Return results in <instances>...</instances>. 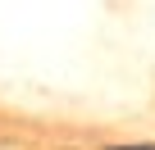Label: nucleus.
Listing matches in <instances>:
<instances>
[{
    "mask_svg": "<svg viewBox=\"0 0 155 150\" xmlns=\"http://www.w3.org/2000/svg\"><path fill=\"white\" fill-rule=\"evenodd\" d=\"M119 150H123V145H119ZM128 150H150V145H128Z\"/></svg>",
    "mask_w": 155,
    "mask_h": 150,
    "instance_id": "obj_1",
    "label": "nucleus"
}]
</instances>
